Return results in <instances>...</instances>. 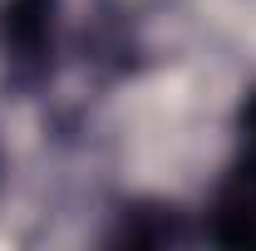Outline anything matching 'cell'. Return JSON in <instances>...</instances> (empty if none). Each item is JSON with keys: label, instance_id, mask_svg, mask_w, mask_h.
Masks as SVG:
<instances>
[{"label": "cell", "instance_id": "obj_2", "mask_svg": "<svg viewBox=\"0 0 256 251\" xmlns=\"http://www.w3.org/2000/svg\"><path fill=\"white\" fill-rule=\"evenodd\" d=\"M202 236L217 246H256V158H236L212 188Z\"/></svg>", "mask_w": 256, "mask_h": 251}, {"label": "cell", "instance_id": "obj_1", "mask_svg": "<svg viewBox=\"0 0 256 251\" xmlns=\"http://www.w3.org/2000/svg\"><path fill=\"white\" fill-rule=\"evenodd\" d=\"M60 0H0V69L5 84L40 89L54 74Z\"/></svg>", "mask_w": 256, "mask_h": 251}, {"label": "cell", "instance_id": "obj_4", "mask_svg": "<svg viewBox=\"0 0 256 251\" xmlns=\"http://www.w3.org/2000/svg\"><path fill=\"white\" fill-rule=\"evenodd\" d=\"M236 143H242V158H256V89L236 108Z\"/></svg>", "mask_w": 256, "mask_h": 251}, {"label": "cell", "instance_id": "obj_3", "mask_svg": "<svg viewBox=\"0 0 256 251\" xmlns=\"http://www.w3.org/2000/svg\"><path fill=\"white\" fill-rule=\"evenodd\" d=\"M192 242L188 212L172 202H128L114 217L108 246H182Z\"/></svg>", "mask_w": 256, "mask_h": 251}]
</instances>
